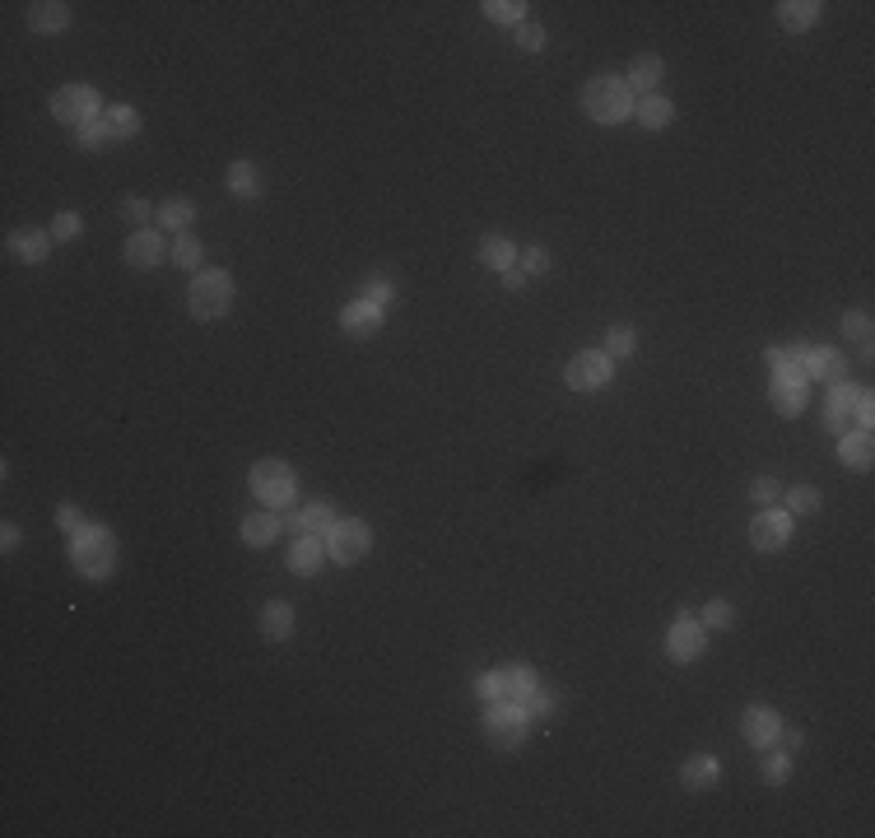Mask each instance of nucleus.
<instances>
[{
  "mask_svg": "<svg viewBox=\"0 0 875 838\" xmlns=\"http://www.w3.org/2000/svg\"><path fill=\"white\" fill-rule=\"evenodd\" d=\"M526 713H531V717H554V713H559V694L540 685V690L526 699Z\"/></svg>",
  "mask_w": 875,
  "mask_h": 838,
  "instance_id": "obj_43",
  "label": "nucleus"
},
{
  "mask_svg": "<svg viewBox=\"0 0 875 838\" xmlns=\"http://www.w3.org/2000/svg\"><path fill=\"white\" fill-rule=\"evenodd\" d=\"M792 778V755L787 750H773V755H764V783L768 787H782Z\"/></svg>",
  "mask_w": 875,
  "mask_h": 838,
  "instance_id": "obj_37",
  "label": "nucleus"
},
{
  "mask_svg": "<svg viewBox=\"0 0 875 838\" xmlns=\"http://www.w3.org/2000/svg\"><path fill=\"white\" fill-rule=\"evenodd\" d=\"M122 257L131 271H154L163 257H168V247H163V229H131V238H126Z\"/></svg>",
  "mask_w": 875,
  "mask_h": 838,
  "instance_id": "obj_14",
  "label": "nucleus"
},
{
  "mask_svg": "<svg viewBox=\"0 0 875 838\" xmlns=\"http://www.w3.org/2000/svg\"><path fill=\"white\" fill-rule=\"evenodd\" d=\"M322 564H326V536H294V545H289V573L312 578V573H322Z\"/></svg>",
  "mask_w": 875,
  "mask_h": 838,
  "instance_id": "obj_19",
  "label": "nucleus"
},
{
  "mask_svg": "<svg viewBox=\"0 0 875 838\" xmlns=\"http://www.w3.org/2000/svg\"><path fill=\"white\" fill-rule=\"evenodd\" d=\"M173 261H177V271H201V261H205L201 238H191V233H177V238H173Z\"/></svg>",
  "mask_w": 875,
  "mask_h": 838,
  "instance_id": "obj_33",
  "label": "nucleus"
},
{
  "mask_svg": "<svg viewBox=\"0 0 875 838\" xmlns=\"http://www.w3.org/2000/svg\"><path fill=\"white\" fill-rule=\"evenodd\" d=\"M517 47H522L526 56L545 52V28H540V24H531V19H526V24H517Z\"/></svg>",
  "mask_w": 875,
  "mask_h": 838,
  "instance_id": "obj_42",
  "label": "nucleus"
},
{
  "mask_svg": "<svg viewBox=\"0 0 875 838\" xmlns=\"http://www.w3.org/2000/svg\"><path fill=\"white\" fill-rule=\"evenodd\" d=\"M247 489L261 499V508H270V513H289L294 499H298V475L289 471V461L261 457L252 466V475H247Z\"/></svg>",
  "mask_w": 875,
  "mask_h": 838,
  "instance_id": "obj_3",
  "label": "nucleus"
},
{
  "mask_svg": "<svg viewBox=\"0 0 875 838\" xmlns=\"http://www.w3.org/2000/svg\"><path fill=\"white\" fill-rule=\"evenodd\" d=\"M703 652H708V629H703V620L694 610H680L671 620V634H666V657L689 666V662H699Z\"/></svg>",
  "mask_w": 875,
  "mask_h": 838,
  "instance_id": "obj_9",
  "label": "nucleus"
},
{
  "mask_svg": "<svg viewBox=\"0 0 875 838\" xmlns=\"http://www.w3.org/2000/svg\"><path fill=\"white\" fill-rule=\"evenodd\" d=\"M80 233H84V219L75 215V210H61V215L52 219V238H56V243H75Z\"/></svg>",
  "mask_w": 875,
  "mask_h": 838,
  "instance_id": "obj_38",
  "label": "nucleus"
},
{
  "mask_svg": "<svg viewBox=\"0 0 875 838\" xmlns=\"http://www.w3.org/2000/svg\"><path fill=\"white\" fill-rule=\"evenodd\" d=\"M824 382L834 387V382H848V364H843V354L829 345V364H824Z\"/></svg>",
  "mask_w": 875,
  "mask_h": 838,
  "instance_id": "obj_50",
  "label": "nucleus"
},
{
  "mask_svg": "<svg viewBox=\"0 0 875 838\" xmlns=\"http://www.w3.org/2000/svg\"><path fill=\"white\" fill-rule=\"evenodd\" d=\"M475 694H480L485 703L503 699V676L499 671H480V676H475Z\"/></svg>",
  "mask_w": 875,
  "mask_h": 838,
  "instance_id": "obj_47",
  "label": "nucleus"
},
{
  "mask_svg": "<svg viewBox=\"0 0 875 838\" xmlns=\"http://www.w3.org/2000/svg\"><path fill=\"white\" fill-rule=\"evenodd\" d=\"M364 298H368V303H377V308H391V298H396V284H391V280H368Z\"/></svg>",
  "mask_w": 875,
  "mask_h": 838,
  "instance_id": "obj_48",
  "label": "nucleus"
},
{
  "mask_svg": "<svg viewBox=\"0 0 875 838\" xmlns=\"http://www.w3.org/2000/svg\"><path fill=\"white\" fill-rule=\"evenodd\" d=\"M56 527L66 531V536H80L89 522H84V513L75 508V503H61V508H56Z\"/></svg>",
  "mask_w": 875,
  "mask_h": 838,
  "instance_id": "obj_46",
  "label": "nucleus"
},
{
  "mask_svg": "<svg viewBox=\"0 0 875 838\" xmlns=\"http://www.w3.org/2000/svg\"><path fill=\"white\" fill-rule=\"evenodd\" d=\"M633 122L643 126V131H666V126L675 122V103L666 94H643V98H633Z\"/></svg>",
  "mask_w": 875,
  "mask_h": 838,
  "instance_id": "obj_21",
  "label": "nucleus"
},
{
  "mask_svg": "<svg viewBox=\"0 0 875 838\" xmlns=\"http://www.w3.org/2000/svg\"><path fill=\"white\" fill-rule=\"evenodd\" d=\"M871 312H848V317H843V336L848 340H857V345H871Z\"/></svg>",
  "mask_w": 875,
  "mask_h": 838,
  "instance_id": "obj_40",
  "label": "nucleus"
},
{
  "mask_svg": "<svg viewBox=\"0 0 875 838\" xmlns=\"http://www.w3.org/2000/svg\"><path fill=\"white\" fill-rule=\"evenodd\" d=\"M680 783H685V792H713V787L722 783V764H717V755H694V759H685V769H680Z\"/></svg>",
  "mask_w": 875,
  "mask_h": 838,
  "instance_id": "obj_24",
  "label": "nucleus"
},
{
  "mask_svg": "<svg viewBox=\"0 0 875 838\" xmlns=\"http://www.w3.org/2000/svg\"><path fill=\"white\" fill-rule=\"evenodd\" d=\"M875 457V438L871 429H848V433H838V461L843 466H852V471H866Z\"/></svg>",
  "mask_w": 875,
  "mask_h": 838,
  "instance_id": "obj_23",
  "label": "nucleus"
},
{
  "mask_svg": "<svg viewBox=\"0 0 875 838\" xmlns=\"http://www.w3.org/2000/svg\"><path fill=\"white\" fill-rule=\"evenodd\" d=\"M824 5L820 0H782L778 5V24L787 28V33H810V28L820 24Z\"/></svg>",
  "mask_w": 875,
  "mask_h": 838,
  "instance_id": "obj_27",
  "label": "nucleus"
},
{
  "mask_svg": "<svg viewBox=\"0 0 875 838\" xmlns=\"http://www.w3.org/2000/svg\"><path fill=\"white\" fill-rule=\"evenodd\" d=\"M70 564H75V573L89 582H108L112 573H117V536H112L108 527H89L80 531V536H70Z\"/></svg>",
  "mask_w": 875,
  "mask_h": 838,
  "instance_id": "obj_1",
  "label": "nucleus"
},
{
  "mask_svg": "<svg viewBox=\"0 0 875 838\" xmlns=\"http://www.w3.org/2000/svg\"><path fill=\"white\" fill-rule=\"evenodd\" d=\"M499 280H503V289H512V294H517V289L526 284V271H522V266H508V271H503Z\"/></svg>",
  "mask_w": 875,
  "mask_h": 838,
  "instance_id": "obj_52",
  "label": "nucleus"
},
{
  "mask_svg": "<svg viewBox=\"0 0 875 838\" xmlns=\"http://www.w3.org/2000/svg\"><path fill=\"white\" fill-rule=\"evenodd\" d=\"M280 531H284V517L280 513H247L243 522H238V536H243V545H252V550H266V545L280 541Z\"/></svg>",
  "mask_w": 875,
  "mask_h": 838,
  "instance_id": "obj_17",
  "label": "nucleus"
},
{
  "mask_svg": "<svg viewBox=\"0 0 875 838\" xmlns=\"http://www.w3.org/2000/svg\"><path fill=\"white\" fill-rule=\"evenodd\" d=\"M806 396H810V378L801 373V364H787V368H773V382H768V401L778 415H801L806 410Z\"/></svg>",
  "mask_w": 875,
  "mask_h": 838,
  "instance_id": "obj_10",
  "label": "nucleus"
},
{
  "mask_svg": "<svg viewBox=\"0 0 875 838\" xmlns=\"http://www.w3.org/2000/svg\"><path fill=\"white\" fill-rule=\"evenodd\" d=\"M787 513H792V517L820 513V489H815V485H796V489H787Z\"/></svg>",
  "mask_w": 875,
  "mask_h": 838,
  "instance_id": "obj_34",
  "label": "nucleus"
},
{
  "mask_svg": "<svg viewBox=\"0 0 875 838\" xmlns=\"http://www.w3.org/2000/svg\"><path fill=\"white\" fill-rule=\"evenodd\" d=\"M512 257H517V252H512V243L503 238V233H489L485 243H480V261H485L489 271H499V275H503L508 266H517Z\"/></svg>",
  "mask_w": 875,
  "mask_h": 838,
  "instance_id": "obj_32",
  "label": "nucleus"
},
{
  "mask_svg": "<svg viewBox=\"0 0 875 838\" xmlns=\"http://www.w3.org/2000/svg\"><path fill=\"white\" fill-rule=\"evenodd\" d=\"M633 350H638V331H633V326H610L606 331V354L610 359H629Z\"/></svg>",
  "mask_w": 875,
  "mask_h": 838,
  "instance_id": "obj_36",
  "label": "nucleus"
},
{
  "mask_svg": "<svg viewBox=\"0 0 875 838\" xmlns=\"http://www.w3.org/2000/svg\"><path fill=\"white\" fill-rule=\"evenodd\" d=\"M661 80H666V61H661V56H633V61H629V75H624V84L633 89V98L657 94Z\"/></svg>",
  "mask_w": 875,
  "mask_h": 838,
  "instance_id": "obj_22",
  "label": "nucleus"
},
{
  "mask_svg": "<svg viewBox=\"0 0 875 838\" xmlns=\"http://www.w3.org/2000/svg\"><path fill=\"white\" fill-rule=\"evenodd\" d=\"M19 541H24V531L14 527V522H5V527H0V550H5V555H14V550H19Z\"/></svg>",
  "mask_w": 875,
  "mask_h": 838,
  "instance_id": "obj_51",
  "label": "nucleus"
},
{
  "mask_svg": "<svg viewBox=\"0 0 875 838\" xmlns=\"http://www.w3.org/2000/svg\"><path fill=\"white\" fill-rule=\"evenodd\" d=\"M122 215L131 219L135 229H149V215H154V210H149L145 196H122Z\"/></svg>",
  "mask_w": 875,
  "mask_h": 838,
  "instance_id": "obj_44",
  "label": "nucleus"
},
{
  "mask_svg": "<svg viewBox=\"0 0 875 838\" xmlns=\"http://www.w3.org/2000/svg\"><path fill=\"white\" fill-rule=\"evenodd\" d=\"M368 550H373V527L364 517H340L336 527L326 531V555L336 564H359Z\"/></svg>",
  "mask_w": 875,
  "mask_h": 838,
  "instance_id": "obj_8",
  "label": "nucleus"
},
{
  "mask_svg": "<svg viewBox=\"0 0 875 838\" xmlns=\"http://www.w3.org/2000/svg\"><path fill=\"white\" fill-rule=\"evenodd\" d=\"M610 378H615V359H610L606 350H582V354H573L564 368L568 392H606Z\"/></svg>",
  "mask_w": 875,
  "mask_h": 838,
  "instance_id": "obj_7",
  "label": "nucleus"
},
{
  "mask_svg": "<svg viewBox=\"0 0 875 838\" xmlns=\"http://www.w3.org/2000/svg\"><path fill=\"white\" fill-rule=\"evenodd\" d=\"M340 522V513L331 508V503H308V508H289V517H284V531H298V536H326V531Z\"/></svg>",
  "mask_w": 875,
  "mask_h": 838,
  "instance_id": "obj_16",
  "label": "nucleus"
},
{
  "mask_svg": "<svg viewBox=\"0 0 875 838\" xmlns=\"http://www.w3.org/2000/svg\"><path fill=\"white\" fill-rule=\"evenodd\" d=\"M522 271L526 275H545V271H550V252H545V247H526V252H522Z\"/></svg>",
  "mask_w": 875,
  "mask_h": 838,
  "instance_id": "obj_49",
  "label": "nucleus"
},
{
  "mask_svg": "<svg viewBox=\"0 0 875 838\" xmlns=\"http://www.w3.org/2000/svg\"><path fill=\"white\" fill-rule=\"evenodd\" d=\"M52 229H14L10 233V252L19 261H24V266H42V261L52 257Z\"/></svg>",
  "mask_w": 875,
  "mask_h": 838,
  "instance_id": "obj_18",
  "label": "nucleus"
},
{
  "mask_svg": "<svg viewBox=\"0 0 875 838\" xmlns=\"http://www.w3.org/2000/svg\"><path fill=\"white\" fill-rule=\"evenodd\" d=\"M52 117L56 122H66L70 131H80V126L98 122L103 117V98H98L94 84H61L52 94Z\"/></svg>",
  "mask_w": 875,
  "mask_h": 838,
  "instance_id": "obj_6",
  "label": "nucleus"
},
{
  "mask_svg": "<svg viewBox=\"0 0 875 838\" xmlns=\"http://www.w3.org/2000/svg\"><path fill=\"white\" fill-rule=\"evenodd\" d=\"M582 112L596 126H620L633 117V89L624 84V75H596L582 89Z\"/></svg>",
  "mask_w": 875,
  "mask_h": 838,
  "instance_id": "obj_2",
  "label": "nucleus"
},
{
  "mask_svg": "<svg viewBox=\"0 0 875 838\" xmlns=\"http://www.w3.org/2000/svg\"><path fill=\"white\" fill-rule=\"evenodd\" d=\"M792 522L796 517L787 513V508H764V513L750 522V545L759 555H778V550H787V541H792Z\"/></svg>",
  "mask_w": 875,
  "mask_h": 838,
  "instance_id": "obj_11",
  "label": "nucleus"
},
{
  "mask_svg": "<svg viewBox=\"0 0 875 838\" xmlns=\"http://www.w3.org/2000/svg\"><path fill=\"white\" fill-rule=\"evenodd\" d=\"M382 317H387V308H377V303H368V298L359 294L340 308V331L350 340H373L377 331H382Z\"/></svg>",
  "mask_w": 875,
  "mask_h": 838,
  "instance_id": "obj_13",
  "label": "nucleus"
},
{
  "mask_svg": "<svg viewBox=\"0 0 875 838\" xmlns=\"http://www.w3.org/2000/svg\"><path fill=\"white\" fill-rule=\"evenodd\" d=\"M741 736L754 745V750H773L782 736V713L773 703H750L741 713Z\"/></svg>",
  "mask_w": 875,
  "mask_h": 838,
  "instance_id": "obj_12",
  "label": "nucleus"
},
{
  "mask_svg": "<svg viewBox=\"0 0 875 838\" xmlns=\"http://www.w3.org/2000/svg\"><path fill=\"white\" fill-rule=\"evenodd\" d=\"M187 308L196 322H219L224 312L233 308V280L229 271H196L191 275V289H187Z\"/></svg>",
  "mask_w": 875,
  "mask_h": 838,
  "instance_id": "obj_5",
  "label": "nucleus"
},
{
  "mask_svg": "<svg viewBox=\"0 0 875 838\" xmlns=\"http://www.w3.org/2000/svg\"><path fill=\"white\" fill-rule=\"evenodd\" d=\"M24 19H28V28H33V33L52 38V33H66L75 14H70L66 0H33V5L24 10Z\"/></svg>",
  "mask_w": 875,
  "mask_h": 838,
  "instance_id": "obj_15",
  "label": "nucleus"
},
{
  "mask_svg": "<svg viewBox=\"0 0 875 838\" xmlns=\"http://www.w3.org/2000/svg\"><path fill=\"white\" fill-rule=\"evenodd\" d=\"M480 10H485L489 24L517 28V24H526V10H531V5H526V0H485Z\"/></svg>",
  "mask_w": 875,
  "mask_h": 838,
  "instance_id": "obj_31",
  "label": "nucleus"
},
{
  "mask_svg": "<svg viewBox=\"0 0 875 838\" xmlns=\"http://www.w3.org/2000/svg\"><path fill=\"white\" fill-rule=\"evenodd\" d=\"M256 629L266 643H289L294 638V606L289 601H266L261 615H256Z\"/></svg>",
  "mask_w": 875,
  "mask_h": 838,
  "instance_id": "obj_20",
  "label": "nucleus"
},
{
  "mask_svg": "<svg viewBox=\"0 0 875 838\" xmlns=\"http://www.w3.org/2000/svg\"><path fill=\"white\" fill-rule=\"evenodd\" d=\"M750 499L759 503V508H773V503L782 499V485L773 480V475H754V480H750Z\"/></svg>",
  "mask_w": 875,
  "mask_h": 838,
  "instance_id": "obj_39",
  "label": "nucleus"
},
{
  "mask_svg": "<svg viewBox=\"0 0 875 838\" xmlns=\"http://www.w3.org/2000/svg\"><path fill=\"white\" fill-rule=\"evenodd\" d=\"M480 731H485V741L494 745V750L512 755V750H522L526 736H531V713H526V703L494 699L485 708V717H480Z\"/></svg>",
  "mask_w": 875,
  "mask_h": 838,
  "instance_id": "obj_4",
  "label": "nucleus"
},
{
  "mask_svg": "<svg viewBox=\"0 0 875 838\" xmlns=\"http://www.w3.org/2000/svg\"><path fill=\"white\" fill-rule=\"evenodd\" d=\"M75 145H80V149H103V145H112L103 117H98V122H89V126H80V131H75Z\"/></svg>",
  "mask_w": 875,
  "mask_h": 838,
  "instance_id": "obj_41",
  "label": "nucleus"
},
{
  "mask_svg": "<svg viewBox=\"0 0 875 838\" xmlns=\"http://www.w3.org/2000/svg\"><path fill=\"white\" fill-rule=\"evenodd\" d=\"M499 676H503V699H512V703H526L531 694L540 690L536 666H526V662H508V666H499Z\"/></svg>",
  "mask_w": 875,
  "mask_h": 838,
  "instance_id": "obj_25",
  "label": "nucleus"
},
{
  "mask_svg": "<svg viewBox=\"0 0 875 838\" xmlns=\"http://www.w3.org/2000/svg\"><path fill=\"white\" fill-rule=\"evenodd\" d=\"M699 620H703V629H731V624H736V610H731L727 596H713V601L699 610Z\"/></svg>",
  "mask_w": 875,
  "mask_h": 838,
  "instance_id": "obj_35",
  "label": "nucleus"
},
{
  "mask_svg": "<svg viewBox=\"0 0 875 838\" xmlns=\"http://www.w3.org/2000/svg\"><path fill=\"white\" fill-rule=\"evenodd\" d=\"M154 219H159L163 233H191V224H196V205H191L187 196H168V201L154 210Z\"/></svg>",
  "mask_w": 875,
  "mask_h": 838,
  "instance_id": "obj_28",
  "label": "nucleus"
},
{
  "mask_svg": "<svg viewBox=\"0 0 875 838\" xmlns=\"http://www.w3.org/2000/svg\"><path fill=\"white\" fill-rule=\"evenodd\" d=\"M778 741L787 745V750H801V745H806V731H801V727H792V731L782 727V736H778Z\"/></svg>",
  "mask_w": 875,
  "mask_h": 838,
  "instance_id": "obj_53",
  "label": "nucleus"
},
{
  "mask_svg": "<svg viewBox=\"0 0 875 838\" xmlns=\"http://www.w3.org/2000/svg\"><path fill=\"white\" fill-rule=\"evenodd\" d=\"M229 191L238 196V201H256L261 196V173H256V163L252 159H238V163H229Z\"/></svg>",
  "mask_w": 875,
  "mask_h": 838,
  "instance_id": "obj_29",
  "label": "nucleus"
},
{
  "mask_svg": "<svg viewBox=\"0 0 875 838\" xmlns=\"http://www.w3.org/2000/svg\"><path fill=\"white\" fill-rule=\"evenodd\" d=\"M852 396H857V387H852V382H834V387H829V401H824V429H829V433H848Z\"/></svg>",
  "mask_w": 875,
  "mask_h": 838,
  "instance_id": "obj_26",
  "label": "nucleus"
},
{
  "mask_svg": "<svg viewBox=\"0 0 875 838\" xmlns=\"http://www.w3.org/2000/svg\"><path fill=\"white\" fill-rule=\"evenodd\" d=\"M852 419H857V429H871L875 424V396L862 392V387H857V396H852Z\"/></svg>",
  "mask_w": 875,
  "mask_h": 838,
  "instance_id": "obj_45",
  "label": "nucleus"
},
{
  "mask_svg": "<svg viewBox=\"0 0 875 838\" xmlns=\"http://www.w3.org/2000/svg\"><path fill=\"white\" fill-rule=\"evenodd\" d=\"M103 126H108L112 140H135L140 136V112L131 103H112V108H103Z\"/></svg>",
  "mask_w": 875,
  "mask_h": 838,
  "instance_id": "obj_30",
  "label": "nucleus"
}]
</instances>
